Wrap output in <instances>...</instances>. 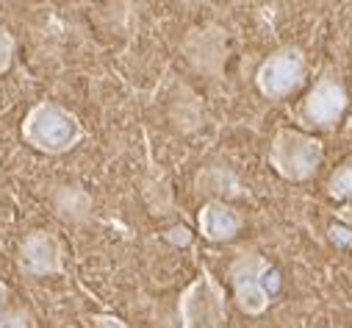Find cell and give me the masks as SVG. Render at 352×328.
I'll use <instances>...</instances> for the list:
<instances>
[{
  "label": "cell",
  "instance_id": "cell-1",
  "mask_svg": "<svg viewBox=\"0 0 352 328\" xmlns=\"http://www.w3.org/2000/svg\"><path fill=\"white\" fill-rule=\"evenodd\" d=\"M23 139L39 153L58 156V153L72 150L83 139V125L69 109L53 101H42L25 114Z\"/></svg>",
  "mask_w": 352,
  "mask_h": 328
},
{
  "label": "cell",
  "instance_id": "cell-2",
  "mask_svg": "<svg viewBox=\"0 0 352 328\" xmlns=\"http://www.w3.org/2000/svg\"><path fill=\"white\" fill-rule=\"evenodd\" d=\"M324 158V145L319 136L297 131V128H280L272 136L270 145V164L272 170L286 181H308L319 173Z\"/></svg>",
  "mask_w": 352,
  "mask_h": 328
},
{
  "label": "cell",
  "instance_id": "cell-3",
  "mask_svg": "<svg viewBox=\"0 0 352 328\" xmlns=\"http://www.w3.org/2000/svg\"><path fill=\"white\" fill-rule=\"evenodd\" d=\"M230 284H233V295L236 303L244 314H263L272 303V295L280 284V276L275 273V267L258 256V254H241L233 265H230Z\"/></svg>",
  "mask_w": 352,
  "mask_h": 328
},
{
  "label": "cell",
  "instance_id": "cell-4",
  "mask_svg": "<svg viewBox=\"0 0 352 328\" xmlns=\"http://www.w3.org/2000/svg\"><path fill=\"white\" fill-rule=\"evenodd\" d=\"M181 328H225L228 322V303L222 287L214 281L208 270H200L178 300Z\"/></svg>",
  "mask_w": 352,
  "mask_h": 328
},
{
  "label": "cell",
  "instance_id": "cell-5",
  "mask_svg": "<svg viewBox=\"0 0 352 328\" xmlns=\"http://www.w3.org/2000/svg\"><path fill=\"white\" fill-rule=\"evenodd\" d=\"M346 106H349V95H346V87L341 84V78L333 72H324L311 87L305 101L300 103L297 120L305 134L308 131H333L341 123V117L346 114Z\"/></svg>",
  "mask_w": 352,
  "mask_h": 328
},
{
  "label": "cell",
  "instance_id": "cell-6",
  "mask_svg": "<svg viewBox=\"0 0 352 328\" xmlns=\"http://www.w3.org/2000/svg\"><path fill=\"white\" fill-rule=\"evenodd\" d=\"M305 70V53L294 45H283L261 61L255 87L267 101H283L302 87Z\"/></svg>",
  "mask_w": 352,
  "mask_h": 328
},
{
  "label": "cell",
  "instance_id": "cell-7",
  "mask_svg": "<svg viewBox=\"0 0 352 328\" xmlns=\"http://www.w3.org/2000/svg\"><path fill=\"white\" fill-rule=\"evenodd\" d=\"M17 265L25 276L31 278H45V276H58L64 270V248L56 234L50 231H34L23 239Z\"/></svg>",
  "mask_w": 352,
  "mask_h": 328
},
{
  "label": "cell",
  "instance_id": "cell-8",
  "mask_svg": "<svg viewBox=\"0 0 352 328\" xmlns=\"http://www.w3.org/2000/svg\"><path fill=\"white\" fill-rule=\"evenodd\" d=\"M241 214L230 206V203H225V201H219V198H214V201H208L203 209H200V217H197V225H200V234L208 239V242H230L239 231H241Z\"/></svg>",
  "mask_w": 352,
  "mask_h": 328
},
{
  "label": "cell",
  "instance_id": "cell-9",
  "mask_svg": "<svg viewBox=\"0 0 352 328\" xmlns=\"http://www.w3.org/2000/svg\"><path fill=\"white\" fill-rule=\"evenodd\" d=\"M327 195L333 201H352V158L341 161L327 178Z\"/></svg>",
  "mask_w": 352,
  "mask_h": 328
},
{
  "label": "cell",
  "instance_id": "cell-10",
  "mask_svg": "<svg viewBox=\"0 0 352 328\" xmlns=\"http://www.w3.org/2000/svg\"><path fill=\"white\" fill-rule=\"evenodd\" d=\"M0 328H34V317L25 309H6L0 314Z\"/></svg>",
  "mask_w": 352,
  "mask_h": 328
},
{
  "label": "cell",
  "instance_id": "cell-11",
  "mask_svg": "<svg viewBox=\"0 0 352 328\" xmlns=\"http://www.w3.org/2000/svg\"><path fill=\"white\" fill-rule=\"evenodd\" d=\"M14 61V37L0 25V75H3Z\"/></svg>",
  "mask_w": 352,
  "mask_h": 328
},
{
  "label": "cell",
  "instance_id": "cell-12",
  "mask_svg": "<svg viewBox=\"0 0 352 328\" xmlns=\"http://www.w3.org/2000/svg\"><path fill=\"white\" fill-rule=\"evenodd\" d=\"M92 328H128V325L114 314H95L92 317Z\"/></svg>",
  "mask_w": 352,
  "mask_h": 328
},
{
  "label": "cell",
  "instance_id": "cell-13",
  "mask_svg": "<svg viewBox=\"0 0 352 328\" xmlns=\"http://www.w3.org/2000/svg\"><path fill=\"white\" fill-rule=\"evenodd\" d=\"M6 300H9V289H6V284H0V314H3L9 306H6Z\"/></svg>",
  "mask_w": 352,
  "mask_h": 328
},
{
  "label": "cell",
  "instance_id": "cell-14",
  "mask_svg": "<svg viewBox=\"0 0 352 328\" xmlns=\"http://www.w3.org/2000/svg\"><path fill=\"white\" fill-rule=\"evenodd\" d=\"M349 281H352V265H349Z\"/></svg>",
  "mask_w": 352,
  "mask_h": 328
}]
</instances>
